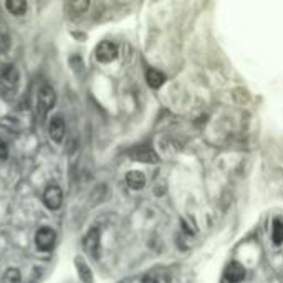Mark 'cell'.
<instances>
[{
	"label": "cell",
	"instance_id": "6da1fadb",
	"mask_svg": "<svg viewBox=\"0 0 283 283\" xmlns=\"http://www.w3.org/2000/svg\"><path fill=\"white\" fill-rule=\"evenodd\" d=\"M55 103H56L55 89L48 86V84H43L39 89V96H37V113H39V116L45 118L51 108L55 106Z\"/></svg>",
	"mask_w": 283,
	"mask_h": 283
},
{
	"label": "cell",
	"instance_id": "7a4b0ae2",
	"mask_svg": "<svg viewBox=\"0 0 283 283\" xmlns=\"http://www.w3.org/2000/svg\"><path fill=\"white\" fill-rule=\"evenodd\" d=\"M83 248H84V252H86L89 257H93V258L100 257L101 235H100V230H98L96 227L89 229L88 234L84 235V239H83Z\"/></svg>",
	"mask_w": 283,
	"mask_h": 283
},
{
	"label": "cell",
	"instance_id": "3957f363",
	"mask_svg": "<svg viewBox=\"0 0 283 283\" xmlns=\"http://www.w3.org/2000/svg\"><path fill=\"white\" fill-rule=\"evenodd\" d=\"M55 240H56V234L55 230L50 227H41L35 235V243L41 252H50V250L55 247Z\"/></svg>",
	"mask_w": 283,
	"mask_h": 283
},
{
	"label": "cell",
	"instance_id": "277c9868",
	"mask_svg": "<svg viewBox=\"0 0 283 283\" xmlns=\"http://www.w3.org/2000/svg\"><path fill=\"white\" fill-rule=\"evenodd\" d=\"M94 56L100 63H111V61L116 60L118 56V48L115 43L111 41H101L100 45L94 50Z\"/></svg>",
	"mask_w": 283,
	"mask_h": 283
},
{
	"label": "cell",
	"instance_id": "5b68a950",
	"mask_svg": "<svg viewBox=\"0 0 283 283\" xmlns=\"http://www.w3.org/2000/svg\"><path fill=\"white\" fill-rule=\"evenodd\" d=\"M43 202L50 210H58L61 204H63V192L58 186H50L46 187L43 194Z\"/></svg>",
	"mask_w": 283,
	"mask_h": 283
},
{
	"label": "cell",
	"instance_id": "8992f818",
	"mask_svg": "<svg viewBox=\"0 0 283 283\" xmlns=\"http://www.w3.org/2000/svg\"><path fill=\"white\" fill-rule=\"evenodd\" d=\"M131 158L138 162H146V164H156L159 162V156L156 154L154 149L148 148V146H139L131 151Z\"/></svg>",
	"mask_w": 283,
	"mask_h": 283
},
{
	"label": "cell",
	"instance_id": "52a82bcc",
	"mask_svg": "<svg viewBox=\"0 0 283 283\" xmlns=\"http://www.w3.org/2000/svg\"><path fill=\"white\" fill-rule=\"evenodd\" d=\"M245 278V268L239 262H230L224 270V283H240Z\"/></svg>",
	"mask_w": 283,
	"mask_h": 283
},
{
	"label": "cell",
	"instance_id": "ba28073f",
	"mask_svg": "<svg viewBox=\"0 0 283 283\" xmlns=\"http://www.w3.org/2000/svg\"><path fill=\"white\" fill-rule=\"evenodd\" d=\"M48 131H50V138L53 139L55 143H60V141L65 138V122H63V120H61L60 116L51 118Z\"/></svg>",
	"mask_w": 283,
	"mask_h": 283
},
{
	"label": "cell",
	"instance_id": "9c48e42d",
	"mask_svg": "<svg viewBox=\"0 0 283 283\" xmlns=\"http://www.w3.org/2000/svg\"><path fill=\"white\" fill-rule=\"evenodd\" d=\"M75 267H77L78 275H80V278H81L83 283H93V272H91V268L88 267V263L84 262L81 257L75 258Z\"/></svg>",
	"mask_w": 283,
	"mask_h": 283
},
{
	"label": "cell",
	"instance_id": "30bf717a",
	"mask_svg": "<svg viewBox=\"0 0 283 283\" xmlns=\"http://www.w3.org/2000/svg\"><path fill=\"white\" fill-rule=\"evenodd\" d=\"M126 184L131 189L138 191V189H143L146 186V176L141 171H129L126 174Z\"/></svg>",
	"mask_w": 283,
	"mask_h": 283
},
{
	"label": "cell",
	"instance_id": "8fae6325",
	"mask_svg": "<svg viewBox=\"0 0 283 283\" xmlns=\"http://www.w3.org/2000/svg\"><path fill=\"white\" fill-rule=\"evenodd\" d=\"M146 81H148L151 88H161L164 81H166V77H164L161 72H158V70L151 68L148 70V73H146Z\"/></svg>",
	"mask_w": 283,
	"mask_h": 283
},
{
	"label": "cell",
	"instance_id": "7c38bea8",
	"mask_svg": "<svg viewBox=\"0 0 283 283\" xmlns=\"http://www.w3.org/2000/svg\"><path fill=\"white\" fill-rule=\"evenodd\" d=\"M27 2H23V0H7L5 2V8L15 17L23 15L27 12Z\"/></svg>",
	"mask_w": 283,
	"mask_h": 283
},
{
	"label": "cell",
	"instance_id": "4fadbf2b",
	"mask_svg": "<svg viewBox=\"0 0 283 283\" xmlns=\"http://www.w3.org/2000/svg\"><path fill=\"white\" fill-rule=\"evenodd\" d=\"M18 81V70L15 67H7L2 73V83L5 86H15Z\"/></svg>",
	"mask_w": 283,
	"mask_h": 283
},
{
	"label": "cell",
	"instance_id": "5bb4252c",
	"mask_svg": "<svg viewBox=\"0 0 283 283\" xmlns=\"http://www.w3.org/2000/svg\"><path fill=\"white\" fill-rule=\"evenodd\" d=\"M272 239H273V243H277V245L283 243V222H282L280 219L273 220V225H272Z\"/></svg>",
	"mask_w": 283,
	"mask_h": 283
},
{
	"label": "cell",
	"instance_id": "9a60e30c",
	"mask_svg": "<svg viewBox=\"0 0 283 283\" xmlns=\"http://www.w3.org/2000/svg\"><path fill=\"white\" fill-rule=\"evenodd\" d=\"M5 283H20V272L17 270V268H8L5 272Z\"/></svg>",
	"mask_w": 283,
	"mask_h": 283
},
{
	"label": "cell",
	"instance_id": "2e32d148",
	"mask_svg": "<svg viewBox=\"0 0 283 283\" xmlns=\"http://www.w3.org/2000/svg\"><path fill=\"white\" fill-rule=\"evenodd\" d=\"M88 7H89V2H86V0H81V2H72V8L77 13H83Z\"/></svg>",
	"mask_w": 283,
	"mask_h": 283
},
{
	"label": "cell",
	"instance_id": "e0dca14e",
	"mask_svg": "<svg viewBox=\"0 0 283 283\" xmlns=\"http://www.w3.org/2000/svg\"><path fill=\"white\" fill-rule=\"evenodd\" d=\"M8 156V148H7V143L3 139H0V161L7 159Z\"/></svg>",
	"mask_w": 283,
	"mask_h": 283
},
{
	"label": "cell",
	"instance_id": "ac0fdd59",
	"mask_svg": "<svg viewBox=\"0 0 283 283\" xmlns=\"http://www.w3.org/2000/svg\"><path fill=\"white\" fill-rule=\"evenodd\" d=\"M143 283H158V280L153 278V277H146L144 280H143Z\"/></svg>",
	"mask_w": 283,
	"mask_h": 283
}]
</instances>
